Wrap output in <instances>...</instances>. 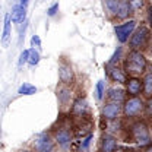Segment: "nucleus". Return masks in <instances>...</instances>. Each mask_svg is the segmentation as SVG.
<instances>
[{"mask_svg":"<svg viewBox=\"0 0 152 152\" xmlns=\"http://www.w3.org/2000/svg\"><path fill=\"white\" fill-rule=\"evenodd\" d=\"M25 16H26V9H25V6H22V4H16V6H13L12 13H10L12 22L19 23V22L25 20Z\"/></svg>","mask_w":152,"mask_h":152,"instance_id":"15","label":"nucleus"},{"mask_svg":"<svg viewBox=\"0 0 152 152\" xmlns=\"http://www.w3.org/2000/svg\"><path fill=\"white\" fill-rule=\"evenodd\" d=\"M146 152H152V146H151V148H149V149H148V151H146Z\"/></svg>","mask_w":152,"mask_h":152,"instance_id":"33","label":"nucleus"},{"mask_svg":"<svg viewBox=\"0 0 152 152\" xmlns=\"http://www.w3.org/2000/svg\"><path fill=\"white\" fill-rule=\"evenodd\" d=\"M134 28H136V20H133V19L124 22V23H121V25L114 26V32H115V35H117V39H118L121 44L127 42V41H129V37H132L133 32H134Z\"/></svg>","mask_w":152,"mask_h":152,"instance_id":"5","label":"nucleus"},{"mask_svg":"<svg viewBox=\"0 0 152 152\" xmlns=\"http://www.w3.org/2000/svg\"><path fill=\"white\" fill-rule=\"evenodd\" d=\"M117 148V139L113 134H104L101 139V152H114Z\"/></svg>","mask_w":152,"mask_h":152,"instance_id":"11","label":"nucleus"},{"mask_svg":"<svg viewBox=\"0 0 152 152\" xmlns=\"http://www.w3.org/2000/svg\"><path fill=\"white\" fill-rule=\"evenodd\" d=\"M56 142L60 145V146L66 148V146L72 142V132L67 130V129H60V130H57L56 132Z\"/></svg>","mask_w":152,"mask_h":152,"instance_id":"13","label":"nucleus"},{"mask_svg":"<svg viewBox=\"0 0 152 152\" xmlns=\"http://www.w3.org/2000/svg\"><path fill=\"white\" fill-rule=\"evenodd\" d=\"M29 54H31V50H23L20 53V57H19V66H22L23 63H26L29 60Z\"/></svg>","mask_w":152,"mask_h":152,"instance_id":"25","label":"nucleus"},{"mask_svg":"<svg viewBox=\"0 0 152 152\" xmlns=\"http://www.w3.org/2000/svg\"><path fill=\"white\" fill-rule=\"evenodd\" d=\"M143 94L148 98L152 96V73H146L143 77Z\"/></svg>","mask_w":152,"mask_h":152,"instance_id":"18","label":"nucleus"},{"mask_svg":"<svg viewBox=\"0 0 152 152\" xmlns=\"http://www.w3.org/2000/svg\"><path fill=\"white\" fill-rule=\"evenodd\" d=\"M19 1H20V4H22V6H25V7H26V4H28V1H29V0H19Z\"/></svg>","mask_w":152,"mask_h":152,"instance_id":"32","label":"nucleus"},{"mask_svg":"<svg viewBox=\"0 0 152 152\" xmlns=\"http://www.w3.org/2000/svg\"><path fill=\"white\" fill-rule=\"evenodd\" d=\"M86 111H88V101L83 96H79L72 105V114H75L77 117H83Z\"/></svg>","mask_w":152,"mask_h":152,"instance_id":"10","label":"nucleus"},{"mask_svg":"<svg viewBox=\"0 0 152 152\" xmlns=\"http://www.w3.org/2000/svg\"><path fill=\"white\" fill-rule=\"evenodd\" d=\"M118 4H120V0H105V9L108 10L110 15H115L117 16Z\"/></svg>","mask_w":152,"mask_h":152,"instance_id":"20","label":"nucleus"},{"mask_svg":"<svg viewBox=\"0 0 152 152\" xmlns=\"http://www.w3.org/2000/svg\"><path fill=\"white\" fill-rule=\"evenodd\" d=\"M145 110H146L148 115H152V96L148 99V102H146V105H145Z\"/></svg>","mask_w":152,"mask_h":152,"instance_id":"29","label":"nucleus"},{"mask_svg":"<svg viewBox=\"0 0 152 152\" xmlns=\"http://www.w3.org/2000/svg\"><path fill=\"white\" fill-rule=\"evenodd\" d=\"M91 139H92V134H88L85 139H83V142H82V149H86L88 146H89V142H91Z\"/></svg>","mask_w":152,"mask_h":152,"instance_id":"28","label":"nucleus"},{"mask_svg":"<svg viewBox=\"0 0 152 152\" xmlns=\"http://www.w3.org/2000/svg\"><path fill=\"white\" fill-rule=\"evenodd\" d=\"M130 13H133L132 7H130V0H120L118 10H117V18L126 19V18H129Z\"/></svg>","mask_w":152,"mask_h":152,"instance_id":"17","label":"nucleus"},{"mask_svg":"<svg viewBox=\"0 0 152 152\" xmlns=\"http://www.w3.org/2000/svg\"><path fill=\"white\" fill-rule=\"evenodd\" d=\"M121 111V105L117 102H108L102 107V117L107 120H114L118 117V114Z\"/></svg>","mask_w":152,"mask_h":152,"instance_id":"9","label":"nucleus"},{"mask_svg":"<svg viewBox=\"0 0 152 152\" xmlns=\"http://www.w3.org/2000/svg\"><path fill=\"white\" fill-rule=\"evenodd\" d=\"M35 149L37 152H50L53 149V140L47 133H41L35 139Z\"/></svg>","mask_w":152,"mask_h":152,"instance_id":"6","label":"nucleus"},{"mask_svg":"<svg viewBox=\"0 0 152 152\" xmlns=\"http://www.w3.org/2000/svg\"><path fill=\"white\" fill-rule=\"evenodd\" d=\"M145 70H146V58H145V56L137 50H132L127 54L126 60H124V72L132 76H137L142 75Z\"/></svg>","mask_w":152,"mask_h":152,"instance_id":"1","label":"nucleus"},{"mask_svg":"<svg viewBox=\"0 0 152 152\" xmlns=\"http://www.w3.org/2000/svg\"><path fill=\"white\" fill-rule=\"evenodd\" d=\"M148 39H149V29H148L146 26L137 28V29L133 32V35L130 37V42H129V44H130V48H132V50L143 48V47L146 45Z\"/></svg>","mask_w":152,"mask_h":152,"instance_id":"4","label":"nucleus"},{"mask_svg":"<svg viewBox=\"0 0 152 152\" xmlns=\"http://www.w3.org/2000/svg\"><path fill=\"white\" fill-rule=\"evenodd\" d=\"M35 92H37V88L31 83H22L18 91L19 95H34Z\"/></svg>","mask_w":152,"mask_h":152,"instance_id":"19","label":"nucleus"},{"mask_svg":"<svg viewBox=\"0 0 152 152\" xmlns=\"http://www.w3.org/2000/svg\"><path fill=\"white\" fill-rule=\"evenodd\" d=\"M148 20H149V25H151V28H152V6L148 9Z\"/></svg>","mask_w":152,"mask_h":152,"instance_id":"31","label":"nucleus"},{"mask_svg":"<svg viewBox=\"0 0 152 152\" xmlns=\"http://www.w3.org/2000/svg\"><path fill=\"white\" fill-rule=\"evenodd\" d=\"M132 137L133 140H136L140 146L149 145L151 143V134H149V129L143 121H136L134 124H132Z\"/></svg>","mask_w":152,"mask_h":152,"instance_id":"2","label":"nucleus"},{"mask_svg":"<svg viewBox=\"0 0 152 152\" xmlns=\"http://www.w3.org/2000/svg\"><path fill=\"white\" fill-rule=\"evenodd\" d=\"M57 96H58L60 102L64 105V104H67V99L70 98V91H69L67 88H60V89L57 91Z\"/></svg>","mask_w":152,"mask_h":152,"instance_id":"21","label":"nucleus"},{"mask_svg":"<svg viewBox=\"0 0 152 152\" xmlns=\"http://www.w3.org/2000/svg\"><path fill=\"white\" fill-rule=\"evenodd\" d=\"M38 61H39V53L35 51V50H31V54H29V60H28V63H29L31 66H37Z\"/></svg>","mask_w":152,"mask_h":152,"instance_id":"24","label":"nucleus"},{"mask_svg":"<svg viewBox=\"0 0 152 152\" xmlns=\"http://www.w3.org/2000/svg\"><path fill=\"white\" fill-rule=\"evenodd\" d=\"M143 6H145V0H130L132 12H137V10H140Z\"/></svg>","mask_w":152,"mask_h":152,"instance_id":"23","label":"nucleus"},{"mask_svg":"<svg viewBox=\"0 0 152 152\" xmlns=\"http://www.w3.org/2000/svg\"><path fill=\"white\" fill-rule=\"evenodd\" d=\"M10 23H12V18L9 13L4 15V25H3V35H1V44L3 47L9 45V39H10Z\"/></svg>","mask_w":152,"mask_h":152,"instance_id":"14","label":"nucleus"},{"mask_svg":"<svg viewBox=\"0 0 152 152\" xmlns=\"http://www.w3.org/2000/svg\"><path fill=\"white\" fill-rule=\"evenodd\" d=\"M127 94L130 95V96H137V95L140 94V91H143V80L142 79H139V77H136V76H132V77H129V80H127Z\"/></svg>","mask_w":152,"mask_h":152,"instance_id":"8","label":"nucleus"},{"mask_svg":"<svg viewBox=\"0 0 152 152\" xmlns=\"http://www.w3.org/2000/svg\"><path fill=\"white\" fill-rule=\"evenodd\" d=\"M95 96H96L98 101H101L102 96H104V82H102V80H98V83H96V88H95Z\"/></svg>","mask_w":152,"mask_h":152,"instance_id":"22","label":"nucleus"},{"mask_svg":"<svg viewBox=\"0 0 152 152\" xmlns=\"http://www.w3.org/2000/svg\"><path fill=\"white\" fill-rule=\"evenodd\" d=\"M58 79L63 85H69L73 82V70H72L70 64L61 63L58 66Z\"/></svg>","mask_w":152,"mask_h":152,"instance_id":"7","label":"nucleus"},{"mask_svg":"<svg viewBox=\"0 0 152 152\" xmlns=\"http://www.w3.org/2000/svg\"><path fill=\"white\" fill-rule=\"evenodd\" d=\"M124 91L121 88H110L108 92H107V96L110 99V102H117V104H121L124 101Z\"/></svg>","mask_w":152,"mask_h":152,"instance_id":"16","label":"nucleus"},{"mask_svg":"<svg viewBox=\"0 0 152 152\" xmlns=\"http://www.w3.org/2000/svg\"><path fill=\"white\" fill-rule=\"evenodd\" d=\"M149 53H151V56H152V47H151V48H149Z\"/></svg>","mask_w":152,"mask_h":152,"instance_id":"34","label":"nucleus"},{"mask_svg":"<svg viewBox=\"0 0 152 152\" xmlns=\"http://www.w3.org/2000/svg\"><path fill=\"white\" fill-rule=\"evenodd\" d=\"M57 10H58V3H54L53 6H50V7H48L47 15H48V16H54V15L57 13Z\"/></svg>","mask_w":152,"mask_h":152,"instance_id":"27","label":"nucleus"},{"mask_svg":"<svg viewBox=\"0 0 152 152\" xmlns=\"http://www.w3.org/2000/svg\"><path fill=\"white\" fill-rule=\"evenodd\" d=\"M120 54H121V47H117V50H115V53L113 54V57L110 58V63H108V64H114V63L120 58Z\"/></svg>","mask_w":152,"mask_h":152,"instance_id":"26","label":"nucleus"},{"mask_svg":"<svg viewBox=\"0 0 152 152\" xmlns=\"http://www.w3.org/2000/svg\"><path fill=\"white\" fill-rule=\"evenodd\" d=\"M108 76H110V79L113 80V82H117V83H127V73L123 70V69H120V67H117V66H114L110 69V72H108Z\"/></svg>","mask_w":152,"mask_h":152,"instance_id":"12","label":"nucleus"},{"mask_svg":"<svg viewBox=\"0 0 152 152\" xmlns=\"http://www.w3.org/2000/svg\"><path fill=\"white\" fill-rule=\"evenodd\" d=\"M143 110H145V104H143L142 98H139V96H130L123 105V113L126 117L139 115Z\"/></svg>","mask_w":152,"mask_h":152,"instance_id":"3","label":"nucleus"},{"mask_svg":"<svg viewBox=\"0 0 152 152\" xmlns=\"http://www.w3.org/2000/svg\"><path fill=\"white\" fill-rule=\"evenodd\" d=\"M31 41H32V45H35V47H41V39H39L38 35H34Z\"/></svg>","mask_w":152,"mask_h":152,"instance_id":"30","label":"nucleus"}]
</instances>
